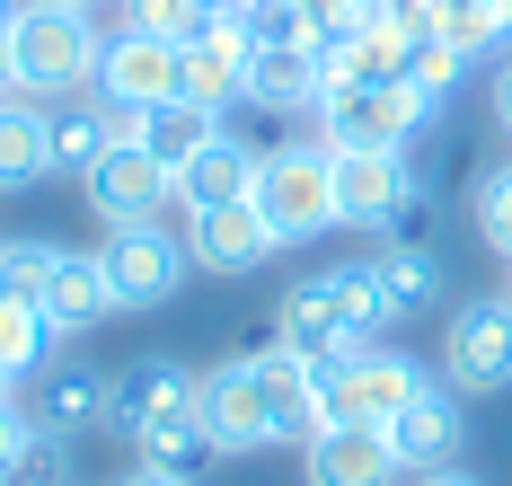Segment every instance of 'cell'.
<instances>
[{"label": "cell", "instance_id": "24", "mask_svg": "<svg viewBox=\"0 0 512 486\" xmlns=\"http://www.w3.org/2000/svg\"><path fill=\"white\" fill-rule=\"evenodd\" d=\"M45 133H53V177H89V168L115 151V107H45Z\"/></svg>", "mask_w": 512, "mask_h": 486}, {"label": "cell", "instance_id": "34", "mask_svg": "<svg viewBox=\"0 0 512 486\" xmlns=\"http://www.w3.org/2000/svg\"><path fill=\"white\" fill-rule=\"evenodd\" d=\"M124 486H195V478H186V469H159V460H142V469H133Z\"/></svg>", "mask_w": 512, "mask_h": 486}, {"label": "cell", "instance_id": "33", "mask_svg": "<svg viewBox=\"0 0 512 486\" xmlns=\"http://www.w3.org/2000/svg\"><path fill=\"white\" fill-rule=\"evenodd\" d=\"M433 221H442V204H433V195H424V186H415V195H407V213L389 221V230H380V239H398V248H433Z\"/></svg>", "mask_w": 512, "mask_h": 486}, {"label": "cell", "instance_id": "20", "mask_svg": "<svg viewBox=\"0 0 512 486\" xmlns=\"http://www.w3.org/2000/svg\"><path fill=\"white\" fill-rule=\"evenodd\" d=\"M318 98H327L318 45H265L248 62V107L256 115H318Z\"/></svg>", "mask_w": 512, "mask_h": 486}, {"label": "cell", "instance_id": "4", "mask_svg": "<svg viewBox=\"0 0 512 486\" xmlns=\"http://www.w3.org/2000/svg\"><path fill=\"white\" fill-rule=\"evenodd\" d=\"M424 380L433 372H424L415 354H398V345H354L345 363L318 372V407H327V425H380L389 433V416L407 407Z\"/></svg>", "mask_w": 512, "mask_h": 486}, {"label": "cell", "instance_id": "16", "mask_svg": "<svg viewBox=\"0 0 512 486\" xmlns=\"http://www.w3.org/2000/svg\"><path fill=\"white\" fill-rule=\"evenodd\" d=\"M27 425L53 433V442L106 425V372H89V363H45L36 389H27Z\"/></svg>", "mask_w": 512, "mask_h": 486}, {"label": "cell", "instance_id": "17", "mask_svg": "<svg viewBox=\"0 0 512 486\" xmlns=\"http://www.w3.org/2000/svg\"><path fill=\"white\" fill-rule=\"evenodd\" d=\"M248 363H256V389H265V416H274V442H309V433L327 425V407H318V363H301L292 345H265Z\"/></svg>", "mask_w": 512, "mask_h": 486}, {"label": "cell", "instance_id": "12", "mask_svg": "<svg viewBox=\"0 0 512 486\" xmlns=\"http://www.w3.org/2000/svg\"><path fill=\"white\" fill-rule=\"evenodd\" d=\"M460 442H468V407H460V389H442V380H424L407 407L389 416V451L407 460V478L451 469V460H460Z\"/></svg>", "mask_w": 512, "mask_h": 486}, {"label": "cell", "instance_id": "23", "mask_svg": "<svg viewBox=\"0 0 512 486\" xmlns=\"http://www.w3.org/2000/svg\"><path fill=\"white\" fill-rule=\"evenodd\" d=\"M371 274H380L389 319H424V310H442V257H433V248H398V239H380V248H371Z\"/></svg>", "mask_w": 512, "mask_h": 486}, {"label": "cell", "instance_id": "30", "mask_svg": "<svg viewBox=\"0 0 512 486\" xmlns=\"http://www.w3.org/2000/svg\"><path fill=\"white\" fill-rule=\"evenodd\" d=\"M53 239H0V292H18V301H45L53 283Z\"/></svg>", "mask_w": 512, "mask_h": 486}, {"label": "cell", "instance_id": "9", "mask_svg": "<svg viewBox=\"0 0 512 486\" xmlns=\"http://www.w3.org/2000/svg\"><path fill=\"white\" fill-rule=\"evenodd\" d=\"M195 380L177 354H133L124 372H106V433H124V442H142L159 416H177V407H195Z\"/></svg>", "mask_w": 512, "mask_h": 486}, {"label": "cell", "instance_id": "36", "mask_svg": "<svg viewBox=\"0 0 512 486\" xmlns=\"http://www.w3.org/2000/svg\"><path fill=\"white\" fill-rule=\"evenodd\" d=\"M407 486H486V478H468L460 460H451V469H424V478H407Z\"/></svg>", "mask_w": 512, "mask_h": 486}, {"label": "cell", "instance_id": "27", "mask_svg": "<svg viewBox=\"0 0 512 486\" xmlns=\"http://www.w3.org/2000/svg\"><path fill=\"white\" fill-rule=\"evenodd\" d=\"M239 9V27H248V45H318V18H309V0H230Z\"/></svg>", "mask_w": 512, "mask_h": 486}, {"label": "cell", "instance_id": "14", "mask_svg": "<svg viewBox=\"0 0 512 486\" xmlns=\"http://www.w3.org/2000/svg\"><path fill=\"white\" fill-rule=\"evenodd\" d=\"M301 469H309V486H398L407 478V460L389 451L380 425H318L301 442Z\"/></svg>", "mask_w": 512, "mask_h": 486}, {"label": "cell", "instance_id": "25", "mask_svg": "<svg viewBox=\"0 0 512 486\" xmlns=\"http://www.w3.org/2000/svg\"><path fill=\"white\" fill-rule=\"evenodd\" d=\"M53 336L62 327L45 319V301H18V292H0V372L9 380H36L53 363Z\"/></svg>", "mask_w": 512, "mask_h": 486}, {"label": "cell", "instance_id": "1", "mask_svg": "<svg viewBox=\"0 0 512 486\" xmlns=\"http://www.w3.org/2000/svg\"><path fill=\"white\" fill-rule=\"evenodd\" d=\"M9 54H18V80L36 98H80V89H98L106 36L89 27L80 0H18L9 9Z\"/></svg>", "mask_w": 512, "mask_h": 486}, {"label": "cell", "instance_id": "10", "mask_svg": "<svg viewBox=\"0 0 512 486\" xmlns=\"http://www.w3.org/2000/svg\"><path fill=\"white\" fill-rule=\"evenodd\" d=\"M424 186L415 177V160L407 151H336V221L345 230H389V221L407 213V195Z\"/></svg>", "mask_w": 512, "mask_h": 486}, {"label": "cell", "instance_id": "35", "mask_svg": "<svg viewBox=\"0 0 512 486\" xmlns=\"http://www.w3.org/2000/svg\"><path fill=\"white\" fill-rule=\"evenodd\" d=\"M495 124H504V133H512V54L495 62Z\"/></svg>", "mask_w": 512, "mask_h": 486}, {"label": "cell", "instance_id": "7", "mask_svg": "<svg viewBox=\"0 0 512 486\" xmlns=\"http://www.w3.org/2000/svg\"><path fill=\"white\" fill-rule=\"evenodd\" d=\"M442 380L460 389V398H495L512 389V292L495 301H468L451 336H442Z\"/></svg>", "mask_w": 512, "mask_h": 486}, {"label": "cell", "instance_id": "26", "mask_svg": "<svg viewBox=\"0 0 512 486\" xmlns=\"http://www.w3.org/2000/svg\"><path fill=\"white\" fill-rule=\"evenodd\" d=\"M212 133H221V115H212V107H186V98H168V107L142 115V151H151L159 168H186Z\"/></svg>", "mask_w": 512, "mask_h": 486}, {"label": "cell", "instance_id": "8", "mask_svg": "<svg viewBox=\"0 0 512 486\" xmlns=\"http://www.w3.org/2000/svg\"><path fill=\"white\" fill-rule=\"evenodd\" d=\"M80 195H89V213H98L106 230H142V221H159L177 204V168H159L142 142H115V151L80 177Z\"/></svg>", "mask_w": 512, "mask_h": 486}, {"label": "cell", "instance_id": "29", "mask_svg": "<svg viewBox=\"0 0 512 486\" xmlns=\"http://www.w3.org/2000/svg\"><path fill=\"white\" fill-rule=\"evenodd\" d=\"M212 9H221V0H124V27H142V36H168V45H195Z\"/></svg>", "mask_w": 512, "mask_h": 486}, {"label": "cell", "instance_id": "31", "mask_svg": "<svg viewBox=\"0 0 512 486\" xmlns=\"http://www.w3.org/2000/svg\"><path fill=\"white\" fill-rule=\"evenodd\" d=\"M477 230H486L495 257H512V168H495V177L477 186Z\"/></svg>", "mask_w": 512, "mask_h": 486}, {"label": "cell", "instance_id": "39", "mask_svg": "<svg viewBox=\"0 0 512 486\" xmlns=\"http://www.w3.org/2000/svg\"><path fill=\"white\" fill-rule=\"evenodd\" d=\"M80 9H98V0H80Z\"/></svg>", "mask_w": 512, "mask_h": 486}, {"label": "cell", "instance_id": "2", "mask_svg": "<svg viewBox=\"0 0 512 486\" xmlns=\"http://www.w3.org/2000/svg\"><path fill=\"white\" fill-rule=\"evenodd\" d=\"M248 204L265 213V230H274L283 248L336 230V151H327V142H274V151H256Z\"/></svg>", "mask_w": 512, "mask_h": 486}, {"label": "cell", "instance_id": "13", "mask_svg": "<svg viewBox=\"0 0 512 486\" xmlns=\"http://www.w3.org/2000/svg\"><path fill=\"white\" fill-rule=\"evenodd\" d=\"M98 98L106 107H168L177 98V45L168 36H142V27H124V36H106L98 54Z\"/></svg>", "mask_w": 512, "mask_h": 486}, {"label": "cell", "instance_id": "32", "mask_svg": "<svg viewBox=\"0 0 512 486\" xmlns=\"http://www.w3.org/2000/svg\"><path fill=\"white\" fill-rule=\"evenodd\" d=\"M27 442H36L27 407H18V398H0V486H18V460H27Z\"/></svg>", "mask_w": 512, "mask_h": 486}, {"label": "cell", "instance_id": "15", "mask_svg": "<svg viewBox=\"0 0 512 486\" xmlns=\"http://www.w3.org/2000/svg\"><path fill=\"white\" fill-rule=\"evenodd\" d=\"M186 248H195V266H204V274H256L283 239L265 230L256 204H221V213H186Z\"/></svg>", "mask_w": 512, "mask_h": 486}, {"label": "cell", "instance_id": "40", "mask_svg": "<svg viewBox=\"0 0 512 486\" xmlns=\"http://www.w3.org/2000/svg\"><path fill=\"white\" fill-rule=\"evenodd\" d=\"M504 266H512V257H504ZM504 292H512V283H504Z\"/></svg>", "mask_w": 512, "mask_h": 486}, {"label": "cell", "instance_id": "3", "mask_svg": "<svg viewBox=\"0 0 512 486\" xmlns=\"http://www.w3.org/2000/svg\"><path fill=\"white\" fill-rule=\"evenodd\" d=\"M433 107L415 98L407 80H345L318 98V142L327 151H415Z\"/></svg>", "mask_w": 512, "mask_h": 486}, {"label": "cell", "instance_id": "6", "mask_svg": "<svg viewBox=\"0 0 512 486\" xmlns=\"http://www.w3.org/2000/svg\"><path fill=\"white\" fill-rule=\"evenodd\" d=\"M248 62H256V45H248V27H239V9L221 0L204 18V36L195 45H177V98L186 107H248Z\"/></svg>", "mask_w": 512, "mask_h": 486}, {"label": "cell", "instance_id": "5", "mask_svg": "<svg viewBox=\"0 0 512 486\" xmlns=\"http://www.w3.org/2000/svg\"><path fill=\"white\" fill-rule=\"evenodd\" d=\"M98 266H106V292H115V310H159V301L186 283L195 248H186V239H168L159 221H142V230H106Z\"/></svg>", "mask_w": 512, "mask_h": 486}, {"label": "cell", "instance_id": "19", "mask_svg": "<svg viewBox=\"0 0 512 486\" xmlns=\"http://www.w3.org/2000/svg\"><path fill=\"white\" fill-rule=\"evenodd\" d=\"M274 345H292V354H301V363H318V372L354 354V327L336 319V301H327V283H318V274L283 292V310H274Z\"/></svg>", "mask_w": 512, "mask_h": 486}, {"label": "cell", "instance_id": "18", "mask_svg": "<svg viewBox=\"0 0 512 486\" xmlns=\"http://www.w3.org/2000/svg\"><path fill=\"white\" fill-rule=\"evenodd\" d=\"M248 186H256V151L221 124L204 151L177 168V213H221V204H248Z\"/></svg>", "mask_w": 512, "mask_h": 486}, {"label": "cell", "instance_id": "37", "mask_svg": "<svg viewBox=\"0 0 512 486\" xmlns=\"http://www.w3.org/2000/svg\"><path fill=\"white\" fill-rule=\"evenodd\" d=\"M336 9H354V0H309V18H336Z\"/></svg>", "mask_w": 512, "mask_h": 486}, {"label": "cell", "instance_id": "21", "mask_svg": "<svg viewBox=\"0 0 512 486\" xmlns=\"http://www.w3.org/2000/svg\"><path fill=\"white\" fill-rule=\"evenodd\" d=\"M36 177H53V133H45V98H0V195H27Z\"/></svg>", "mask_w": 512, "mask_h": 486}, {"label": "cell", "instance_id": "38", "mask_svg": "<svg viewBox=\"0 0 512 486\" xmlns=\"http://www.w3.org/2000/svg\"><path fill=\"white\" fill-rule=\"evenodd\" d=\"M9 389H18V380H9V372H0V398H9Z\"/></svg>", "mask_w": 512, "mask_h": 486}, {"label": "cell", "instance_id": "28", "mask_svg": "<svg viewBox=\"0 0 512 486\" xmlns=\"http://www.w3.org/2000/svg\"><path fill=\"white\" fill-rule=\"evenodd\" d=\"M460 71H468V54L451 45V36H424V45L407 54V89H415V98H424L433 115H442V98L460 89Z\"/></svg>", "mask_w": 512, "mask_h": 486}, {"label": "cell", "instance_id": "11", "mask_svg": "<svg viewBox=\"0 0 512 486\" xmlns=\"http://www.w3.org/2000/svg\"><path fill=\"white\" fill-rule=\"evenodd\" d=\"M195 407H204V433L212 451H265L274 442V416H265V389H256V363H212L195 380Z\"/></svg>", "mask_w": 512, "mask_h": 486}, {"label": "cell", "instance_id": "22", "mask_svg": "<svg viewBox=\"0 0 512 486\" xmlns=\"http://www.w3.org/2000/svg\"><path fill=\"white\" fill-rule=\"evenodd\" d=\"M106 310H115L106 266L89 257V248H62V257H53V283H45V319L62 327V336H80V327H98Z\"/></svg>", "mask_w": 512, "mask_h": 486}]
</instances>
